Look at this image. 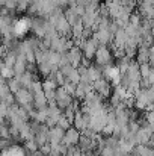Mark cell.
Instances as JSON below:
<instances>
[{
  "mask_svg": "<svg viewBox=\"0 0 154 156\" xmlns=\"http://www.w3.org/2000/svg\"><path fill=\"white\" fill-rule=\"evenodd\" d=\"M95 58H97V62L101 64V65H109L112 62V53L109 52V49L106 46H100L97 49Z\"/></svg>",
  "mask_w": 154,
  "mask_h": 156,
  "instance_id": "obj_1",
  "label": "cell"
},
{
  "mask_svg": "<svg viewBox=\"0 0 154 156\" xmlns=\"http://www.w3.org/2000/svg\"><path fill=\"white\" fill-rule=\"evenodd\" d=\"M148 79H150V83L154 87V68H151V73H150V77Z\"/></svg>",
  "mask_w": 154,
  "mask_h": 156,
  "instance_id": "obj_2",
  "label": "cell"
}]
</instances>
